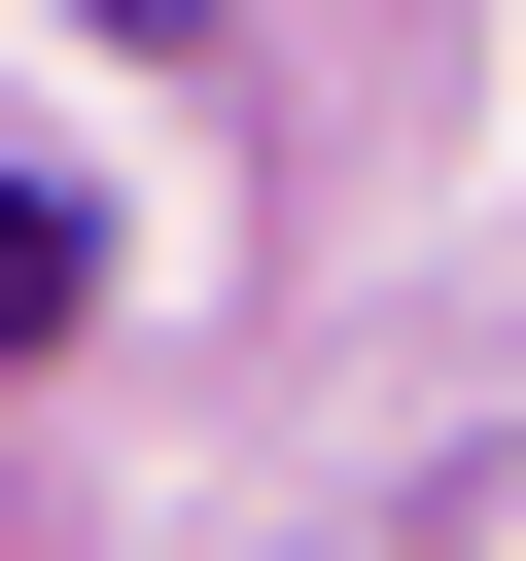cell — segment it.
Returning a JSON list of instances; mask_svg holds the SVG:
<instances>
[{
    "label": "cell",
    "mask_w": 526,
    "mask_h": 561,
    "mask_svg": "<svg viewBox=\"0 0 526 561\" xmlns=\"http://www.w3.org/2000/svg\"><path fill=\"white\" fill-rule=\"evenodd\" d=\"M35 316H70V210H35V175H0V351H35Z\"/></svg>",
    "instance_id": "cell-1"
}]
</instances>
